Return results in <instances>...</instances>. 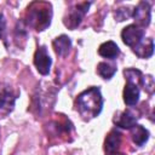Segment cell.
<instances>
[{
  "instance_id": "6",
  "label": "cell",
  "mask_w": 155,
  "mask_h": 155,
  "mask_svg": "<svg viewBox=\"0 0 155 155\" xmlns=\"http://www.w3.org/2000/svg\"><path fill=\"white\" fill-rule=\"evenodd\" d=\"M16 98L17 97L13 94L10 87L0 86V114L1 115H6L13 109Z\"/></svg>"
},
{
  "instance_id": "2",
  "label": "cell",
  "mask_w": 155,
  "mask_h": 155,
  "mask_svg": "<svg viewBox=\"0 0 155 155\" xmlns=\"http://www.w3.org/2000/svg\"><path fill=\"white\" fill-rule=\"evenodd\" d=\"M27 23L35 30L46 29L52 18L51 5L47 2H33L27 11Z\"/></svg>"
},
{
  "instance_id": "15",
  "label": "cell",
  "mask_w": 155,
  "mask_h": 155,
  "mask_svg": "<svg viewBox=\"0 0 155 155\" xmlns=\"http://www.w3.org/2000/svg\"><path fill=\"white\" fill-rule=\"evenodd\" d=\"M97 71L103 79H110L116 73V65L107 63V62H101L97 65Z\"/></svg>"
},
{
  "instance_id": "12",
  "label": "cell",
  "mask_w": 155,
  "mask_h": 155,
  "mask_svg": "<svg viewBox=\"0 0 155 155\" xmlns=\"http://www.w3.org/2000/svg\"><path fill=\"white\" fill-rule=\"evenodd\" d=\"M98 53L104 57V58H109V59H114L119 56L120 53V50L117 47V45L114 42V41H107V42H103L99 48H98Z\"/></svg>"
},
{
  "instance_id": "17",
  "label": "cell",
  "mask_w": 155,
  "mask_h": 155,
  "mask_svg": "<svg viewBox=\"0 0 155 155\" xmlns=\"http://www.w3.org/2000/svg\"><path fill=\"white\" fill-rule=\"evenodd\" d=\"M142 86L144 87V90L149 93H151L154 91V79L151 75H147L143 76V81H142Z\"/></svg>"
},
{
  "instance_id": "18",
  "label": "cell",
  "mask_w": 155,
  "mask_h": 155,
  "mask_svg": "<svg viewBox=\"0 0 155 155\" xmlns=\"http://www.w3.org/2000/svg\"><path fill=\"white\" fill-rule=\"evenodd\" d=\"M132 16V13L130 12V10L126 7H122V8H119V10H116L115 11V18L117 19V21H124V19H127L128 17H131Z\"/></svg>"
},
{
  "instance_id": "14",
  "label": "cell",
  "mask_w": 155,
  "mask_h": 155,
  "mask_svg": "<svg viewBox=\"0 0 155 155\" xmlns=\"http://www.w3.org/2000/svg\"><path fill=\"white\" fill-rule=\"evenodd\" d=\"M52 45H53V48H54L57 54L65 56L68 53L70 46H71V41L67 35H61V36H58L53 40Z\"/></svg>"
},
{
  "instance_id": "13",
  "label": "cell",
  "mask_w": 155,
  "mask_h": 155,
  "mask_svg": "<svg viewBox=\"0 0 155 155\" xmlns=\"http://www.w3.org/2000/svg\"><path fill=\"white\" fill-rule=\"evenodd\" d=\"M131 130V137H132V140L136 145H143L148 138H149V132L148 130H145L143 126L140 125H134L133 127L130 128Z\"/></svg>"
},
{
  "instance_id": "9",
  "label": "cell",
  "mask_w": 155,
  "mask_h": 155,
  "mask_svg": "<svg viewBox=\"0 0 155 155\" xmlns=\"http://www.w3.org/2000/svg\"><path fill=\"white\" fill-rule=\"evenodd\" d=\"M137 120H138V116L132 110H126V111L119 113L114 117V122L116 124V126L122 127V128H131V127H133L136 125Z\"/></svg>"
},
{
  "instance_id": "10",
  "label": "cell",
  "mask_w": 155,
  "mask_h": 155,
  "mask_svg": "<svg viewBox=\"0 0 155 155\" xmlns=\"http://www.w3.org/2000/svg\"><path fill=\"white\" fill-rule=\"evenodd\" d=\"M133 52L139 58H149L154 53V41L153 39H143L138 45H136L133 48Z\"/></svg>"
},
{
  "instance_id": "11",
  "label": "cell",
  "mask_w": 155,
  "mask_h": 155,
  "mask_svg": "<svg viewBox=\"0 0 155 155\" xmlns=\"http://www.w3.org/2000/svg\"><path fill=\"white\" fill-rule=\"evenodd\" d=\"M139 101V88L137 85L127 82L124 88V102L128 107H133Z\"/></svg>"
},
{
  "instance_id": "1",
  "label": "cell",
  "mask_w": 155,
  "mask_h": 155,
  "mask_svg": "<svg viewBox=\"0 0 155 155\" xmlns=\"http://www.w3.org/2000/svg\"><path fill=\"white\" fill-rule=\"evenodd\" d=\"M75 107L85 120H90L99 115L103 107V98L99 88L93 86L81 92L75 101Z\"/></svg>"
},
{
  "instance_id": "8",
  "label": "cell",
  "mask_w": 155,
  "mask_h": 155,
  "mask_svg": "<svg viewBox=\"0 0 155 155\" xmlns=\"http://www.w3.org/2000/svg\"><path fill=\"white\" fill-rule=\"evenodd\" d=\"M132 16H133V18L136 19L138 27L140 25V28H142V27L149 25L150 18H151V10H150L149 2L140 1V2L138 4V6L134 8Z\"/></svg>"
},
{
  "instance_id": "3",
  "label": "cell",
  "mask_w": 155,
  "mask_h": 155,
  "mask_svg": "<svg viewBox=\"0 0 155 155\" xmlns=\"http://www.w3.org/2000/svg\"><path fill=\"white\" fill-rule=\"evenodd\" d=\"M144 36V29L138 27L137 24H130L126 28H124L122 33H121V38L122 41L130 46V47H134L136 45H138Z\"/></svg>"
},
{
  "instance_id": "16",
  "label": "cell",
  "mask_w": 155,
  "mask_h": 155,
  "mask_svg": "<svg viewBox=\"0 0 155 155\" xmlns=\"http://www.w3.org/2000/svg\"><path fill=\"white\" fill-rule=\"evenodd\" d=\"M125 74V78L127 80V82H131V84H134V85H142V81H143V75L139 70L137 69H125L124 71Z\"/></svg>"
},
{
  "instance_id": "5",
  "label": "cell",
  "mask_w": 155,
  "mask_h": 155,
  "mask_svg": "<svg viewBox=\"0 0 155 155\" xmlns=\"http://www.w3.org/2000/svg\"><path fill=\"white\" fill-rule=\"evenodd\" d=\"M34 64L38 69V71L42 75H47L50 73V68H51V64H52V61H51V57L46 50L45 46H41L39 47L36 51H35V54H34Z\"/></svg>"
},
{
  "instance_id": "7",
  "label": "cell",
  "mask_w": 155,
  "mask_h": 155,
  "mask_svg": "<svg viewBox=\"0 0 155 155\" xmlns=\"http://www.w3.org/2000/svg\"><path fill=\"white\" fill-rule=\"evenodd\" d=\"M120 145H121V133L116 130H113L105 138V143H104L105 155H125L124 153L120 151Z\"/></svg>"
},
{
  "instance_id": "4",
  "label": "cell",
  "mask_w": 155,
  "mask_h": 155,
  "mask_svg": "<svg viewBox=\"0 0 155 155\" xmlns=\"http://www.w3.org/2000/svg\"><path fill=\"white\" fill-rule=\"evenodd\" d=\"M88 6H90V2H81V4L76 5L73 10L69 11L68 16L64 19V24L70 29H75L81 23L84 15L88 10Z\"/></svg>"
},
{
  "instance_id": "19",
  "label": "cell",
  "mask_w": 155,
  "mask_h": 155,
  "mask_svg": "<svg viewBox=\"0 0 155 155\" xmlns=\"http://www.w3.org/2000/svg\"><path fill=\"white\" fill-rule=\"evenodd\" d=\"M5 27H6V21L4 18L2 13H0V39H1L2 34H4V31H5Z\"/></svg>"
}]
</instances>
